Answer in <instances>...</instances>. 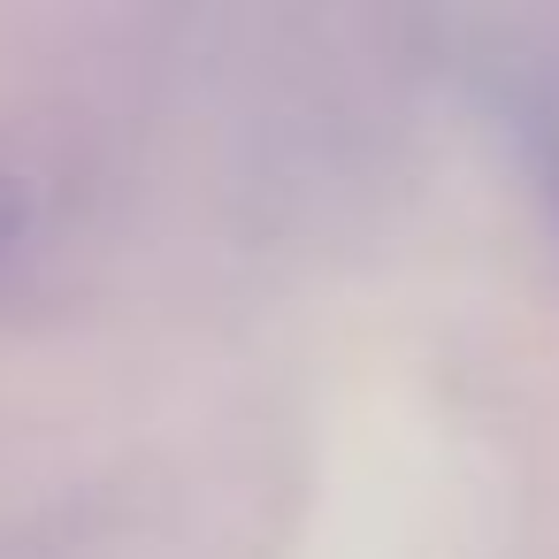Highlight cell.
Returning <instances> with one entry per match:
<instances>
[{
	"label": "cell",
	"instance_id": "obj_2",
	"mask_svg": "<svg viewBox=\"0 0 559 559\" xmlns=\"http://www.w3.org/2000/svg\"><path fill=\"white\" fill-rule=\"evenodd\" d=\"M24 238H32V185L0 169V269L24 253Z\"/></svg>",
	"mask_w": 559,
	"mask_h": 559
},
{
	"label": "cell",
	"instance_id": "obj_1",
	"mask_svg": "<svg viewBox=\"0 0 559 559\" xmlns=\"http://www.w3.org/2000/svg\"><path fill=\"white\" fill-rule=\"evenodd\" d=\"M528 177H536L544 223H551V238H559V123H536V139H528Z\"/></svg>",
	"mask_w": 559,
	"mask_h": 559
}]
</instances>
